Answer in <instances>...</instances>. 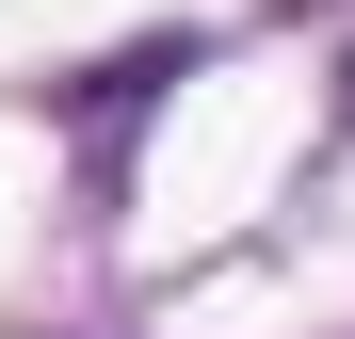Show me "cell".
Wrapping results in <instances>:
<instances>
[{
	"label": "cell",
	"instance_id": "obj_1",
	"mask_svg": "<svg viewBox=\"0 0 355 339\" xmlns=\"http://www.w3.org/2000/svg\"><path fill=\"white\" fill-rule=\"evenodd\" d=\"M339 113H355V65H339Z\"/></svg>",
	"mask_w": 355,
	"mask_h": 339
}]
</instances>
